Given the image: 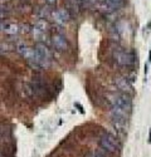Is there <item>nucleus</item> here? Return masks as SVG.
Listing matches in <instances>:
<instances>
[{
  "label": "nucleus",
  "mask_w": 151,
  "mask_h": 157,
  "mask_svg": "<svg viewBox=\"0 0 151 157\" xmlns=\"http://www.w3.org/2000/svg\"><path fill=\"white\" fill-rule=\"evenodd\" d=\"M101 147L103 150H106L107 152H116L118 150V145H117V140L115 136H112L111 133H106L101 137L99 140Z\"/></svg>",
  "instance_id": "obj_1"
},
{
  "label": "nucleus",
  "mask_w": 151,
  "mask_h": 157,
  "mask_svg": "<svg viewBox=\"0 0 151 157\" xmlns=\"http://www.w3.org/2000/svg\"><path fill=\"white\" fill-rule=\"evenodd\" d=\"M112 106H117L121 107L122 109L130 112L131 107H132V99L130 97L129 93H121L118 96H115L112 99Z\"/></svg>",
  "instance_id": "obj_2"
},
{
  "label": "nucleus",
  "mask_w": 151,
  "mask_h": 157,
  "mask_svg": "<svg viewBox=\"0 0 151 157\" xmlns=\"http://www.w3.org/2000/svg\"><path fill=\"white\" fill-rule=\"evenodd\" d=\"M115 58L120 65H131L135 62L134 53L129 50H117V53H115Z\"/></svg>",
  "instance_id": "obj_3"
},
{
  "label": "nucleus",
  "mask_w": 151,
  "mask_h": 157,
  "mask_svg": "<svg viewBox=\"0 0 151 157\" xmlns=\"http://www.w3.org/2000/svg\"><path fill=\"white\" fill-rule=\"evenodd\" d=\"M34 49L37 50L38 56H39V57L42 58V60L44 62V64H45V65H48V64H49V62H50V59H52V53H50L49 48H48L45 44H43V43H38V44L35 45V48H34Z\"/></svg>",
  "instance_id": "obj_4"
},
{
  "label": "nucleus",
  "mask_w": 151,
  "mask_h": 157,
  "mask_svg": "<svg viewBox=\"0 0 151 157\" xmlns=\"http://www.w3.org/2000/svg\"><path fill=\"white\" fill-rule=\"evenodd\" d=\"M52 44L58 52H64L68 49V42L67 38L63 34H54L52 36Z\"/></svg>",
  "instance_id": "obj_5"
},
{
  "label": "nucleus",
  "mask_w": 151,
  "mask_h": 157,
  "mask_svg": "<svg viewBox=\"0 0 151 157\" xmlns=\"http://www.w3.org/2000/svg\"><path fill=\"white\" fill-rule=\"evenodd\" d=\"M52 17L54 18V20L59 24H63V23H66L71 19V13L68 9H58L56 11L52 13Z\"/></svg>",
  "instance_id": "obj_6"
},
{
  "label": "nucleus",
  "mask_w": 151,
  "mask_h": 157,
  "mask_svg": "<svg viewBox=\"0 0 151 157\" xmlns=\"http://www.w3.org/2000/svg\"><path fill=\"white\" fill-rule=\"evenodd\" d=\"M115 83H116L117 88H118V89H121L122 92H125V93L131 92V89H132V84H131V82L129 81V78H116Z\"/></svg>",
  "instance_id": "obj_7"
},
{
  "label": "nucleus",
  "mask_w": 151,
  "mask_h": 157,
  "mask_svg": "<svg viewBox=\"0 0 151 157\" xmlns=\"http://www.w3.org/2000/svg\"><path fill=\"white\" fill-rule=\"evenodd\" d=\"M3 30L9 35H15V34L19 33L20 28H19V25L17 23H6V24H4Z\"/></svg>",
  "instance_id": "obj_8"
},
{
  "label": "nucleus",
  "mask_w": 151,
  "mask_h": 157,
  "mask_svg": "<svg viewBox=\"0 0 151 157\" xmlns=\"http://www.w3.org/2000/svg\"><path fill=\"white\" fill-rule=\"evenodd\" d=\"M34 28H37L38 30H42V32L47 33V32H48V28H49V25H48V21H47L45 19L42 18V19H38V20L35 21Z\"/></svg>",
  "instance_id": "obj_9"
},
{
  "label": "nucleus",
  "mask_w": 151,
  "mask_h": 157,
  "mask_svg": "<svg viewBox=\"0 0 151 157\" xmlns=\"http://www.w3.org/2000/svg\"><path fill=\"white\" fill-rule=\"evenodd\" d=\"M103 2H105L112 10L118 9V8L123 6V4H125V0H103Z\"/></svg>",
  "instance_id": "obj_10"
},
{
  "label": "nucleus",
  "mask_w": 151,
  "mask_h": 157,
  "mask_svg": "<svg viewBox=\"0 0 151 157\" xmlns=\"http://www.w3.org/2000/svg\"><path fill=\"white\" fill-rule=\"evenodd\" d=\"M97 3V0H79V5L82 6H92Z\"/></svg>",
  "instance_id": "obj_11"
},
{
  "label": "nucleus",
  "mask_w": 151,
  "mask_h": 157,
  "mask_svg": "<svg viewBox=\"0 0 151 157\" xmlns=\"http://www.w3.org/2000/svg\"><path fill=\"white\" fill-rule=\"evenodd\" d=\"M44 3H45L48 6H54V5H57L58 0H44Z\"/></svg>",
  "instance_id": "obj_12"
},
{
  "label": "nucleus",
  "mask_w": 151,
  "mask_h": 157,
  "mask_svg": "<svg viewBox=\"0 0 151 157\" xmlns=\"http://www.w3.org/2000/svg\"><path fill=\"white\" fill-rule=\"evenodd\" d=\"M67 3L71 6H77V5H79V0H67Z\"/></svg>",
  "instance_id": "obj_13"
},
{
  "label": "nucleus",
  "mask_w": 151,
  "mask_h": 157,
  "mask_svg": "<svg viewBox=\"0 0 151 157\" xmlns=\"http://www.w3.org/2000/svg\"><path fill=\"white\" fill-rule=\"evenodd\" d=\"M74 106H76V107H77V108L79 109V112H81V113H83V112H84V111H83V107L81 106L79 103H74Z\"/></svg>",
  "instance_id": "obj_14"
},
{
  "label": "nucleus",
  "mask_w": 151,
  "mask_h": 157,
  "mask_svg": "<svg viewBox=\"0 0 151 157\" xmlns=\"http://www.w3.org/2000/svg\"><path fill=\"white\" fill-rule=\"evenodd\" d=\"M92 157H103V156L99 155V153H95V155H92Z\"/></svg>",
  "instance_id": "obj_15"
},
{
  "label": "nucleus",
  "mask_w": 151,
  "mask_h": 157,
  "mask_svg": "<svg viewBox=\"0 0 151 157\" xmlns=\"http://www.w3.org/2000/svg\"><path fill=\"white\" fill-rule=\"evenodd\" d=\"M3 2H9V0H3Z\"/></svg>",
  "instance_id": "obj_16"
}]
</instances>
